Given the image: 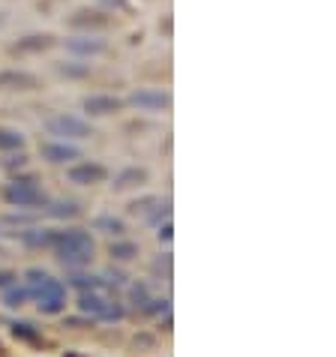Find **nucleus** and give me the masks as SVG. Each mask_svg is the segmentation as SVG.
Returning a JSON list of instances; mask_svg holds the SVG:
<instances>
[{
  "instance_id": "nucleus-19",
  "label": "nucleus",
  "mask_w": 336,
  "mask_h": 357,
  "mask_svg": "<svg viewBox=\"0 0 336 357\" xmlns=\"http://www.w3.org/2000/svg\"><path fill=\"white\" fill-rule=\"evenodd\" d=\"M48 213H52V216H75V213H78V207H75L72 202H61V204H54Z\"/></svg>"
},
{
  "instance_id": "nucleus-6",
  "label": "nucleus",
  "mask_w": 336,
  "mask_h": 357,
  "mask_svg": "<svg viewBox=\"0 0 336 357\" xmlns=\"http://www.w3.org/2000/svg\"><path fill=\"white\" fill-rule=\"evenodd\" d=\"M105 168L102 165H96V162H78L72 165L66 172L69 177V183H75V186H93V183H102L105 181Z\"/></svg>"
},
{
  "instance_id": "nucleus-18",
  "label": "nucleus",
  "mask_w": 336,
  "mask_h": 357,
  "mask_svg": "<svg viewBox=\"0 0 336 357\" xmlns=\"http://www.w3.org/2000/svg\"><path fill=\"white\" fill-rule=\"evenodd\" d=\"M112 255L114 259H121V261H130L138 255V246L135 243H112Z\"/></svg>"
},
{
  "instance_id": "nucleus-12",
  "label": "nucleus",
  "mask_w": 336,
  "mask_h": 357,
  "mask_svg": "<svg viewBox=\"0 0 336 357\" xmlns=\"http://www.w3.org/2000/svg\"><path fill=\"white\" fill-rule=\"evenodd\" d=\"M69 24L72 27H108L112 18L102 15V13H91V9H78V13L69 18Z\"/></svg>"
},
{
  "instance_id": "nucleus-16",
  "label": "nucleus",
  "mask_w": 336,
  "mask_h": 357,
  "mask_svg": "<svg viewBox=\"0 0 336 357\" xmlns=\"http://www.w3.org/2000/svg\"><path fill=\"white\" fill-rule=\"evenodd\" d=\"M100 231H105V234H114V237H121L123 231H126V225L121 222V220H114V216H100V220L93 222Z\"/></svg>"
},
{
  "instance_id": "nucleus-20",
  "label": "nucleus",
  "mask_w": 336,
  "mask_h": 357,
  "mask_svg": "<svg viewBox=\"0 0 336 357\" xmlns=\"http://www.w3.org/2000/svg\"><path fill=\"white\" fill-rule=\"evenodd\" d=\"M61 73H66V75H84L87 66H61Z\"/></svg>"
},
{
  "instance_id": "nucleus-11",
  "label": "nucleus",
  "mask_w": 336,
  "mask_h": 357,
  "mask_svg": "<svg viewBox=\"0 0 336 357\" xmlns=\"http://www.w3.org/2000/svg\"><path fill=\"white\" fill-rule=\"evenodd\" d=\"M43 156L48 162H69V160H78L82 153H78V147L61 142V144H43Z\"/></svg>"
},
{
  "instance_id": "nucleus-4",
  "label": "nucleus",
  "mask_w": 336,
  "mask_h": 357,
  "mask_svg": "<svg viewBox=\"0 0 336 357\" xmlns=\"http://www.w3.org/2000/svg\"><path fill=\"white\" fill-rule=\"evenodd\" d=\"M6 202L15 204V207H39L45 204V192L36 186V181H13L3 190Z\"/></svg>"
},
{
  "instance_id": "nucleus-8",
  "label": "nucleus",
  "mask_w": 336,
  "mask_h": 357,
  "mask_svg": "<svg viewBox=\"0 0 336 357\" xmlns=\"http://www.w3.org/2000/svg\"><path fill=\"white\" fill-rule=\"evenodd\" d=\"M130 102L135 105V108H142V112H162V108H168V93H162V91H138V93H132V99Z\"/></svg>"
},
{
  "instance_id": "nucleus-21",
  "label": "nucleus",
  "mask_w": 336,
  "mask_h": 357,
  "mask_svg": "<svg viewBox=\"0 0 336 357\" xmlns=\"http://www.w3.org/2000/svg\"><path fill=\"white\" fill-rule=\"evenodd\" d=\"M15 276L13 273H0V289H6V285H13Z\"/></svg>"
},
{
  "instance_id": "nucleus-17",
  "label": "nucleus",
  "mask_w": 336,
  "mask_h": 357,
  "mask_svg": "<svg viewBox=\"0 0 336 357\" xmlns=\"http://www.w3.org/2000/svg\"><path fill=\"white\" fill-rule=\"evenodd\" d=\"M24 144V135L15 130H0V151H15Z\"/></svg>"
},
{
  "instance_id": "nucleus-15",
  "label": "nucleus",
  "mask_w": 336,
  "mask_h": 357,
  "mask_svg": "<svg viewBox=\"0 0 336 357\" xmlns=\"http://www.w3.org/2000/svg\"><path fill=\"white\" fill-rule=\"evenodd\" d=\"M69 48H72V52H78V54H100L105 45L100 43V39H72V43H69Z\"/></svg>"
},
{
  "instance_id": "nucleus-13",
  "label": "nucleus",
  "mask_w": 336,
  "mask_h": 357,
  "mask_svg": "<svg viewBox=\"0 0 336 357\" xmlns=\"http://www.w3.org/2000/svg\"><path fill=\"white\" fill-rule=\"evenodd\" d=\"M147 181V172L144 168H126L114 177V190H126V186H135V183H144Z\"/></svg>"
},
{
  "instance_id": "nucleus-7",
  "label": "nucleus",
  "mask_w": 336,
  "mask_h": 357,
  "mask_svg": "<svg viewBox=\"0 0 336 357\" xmlns=\"http://www.w3.org/2000/svg\"><path fill=\"white\" fill-rule=\"evenodd\" d=\"M39 78L31 73H22V69H6L0 73V91H36Z\"/></svg>"
},
{
  "instance_id": "nucleus-14",
  "label": "nucleus",
  "mask_w": 336,
  "mask_h": 357,
  "mask_svg": "<svg viewBox=\"0 0 336 357\" xmlns=\"http://www.w3.org/2000/svg\"><path fill=\"white\" fill-rule=\"evenodd\" d=\"M27 297H31V291H27V285H22V289H18V285H6V306H24L27 303Z\"/></svg>"
},
{
  "instance_id": "nucleus-1",
  "label": "nucleus",
  "mask_w": 336,
  "mask_h": 357,
  "mask_svg": "<svg viewBox=\"0 0 336 357\" xmlns=\"http://www.w3.org/2000/svg\"><path fill=\"white\" fill-rule=\"evenodd\" d=\"M48 246L57 252V259L63 264H72V267H82V264H91L93 259V237L82 231V228H66V231H48Z\"/></svg>"
},
{
  "instance_id": "nucleus-3",
  "label": "nucleus",
  "mask_w": 336,
  "mask_h": 357,
  "mask_svg": "<svg viewBox=\"0 0 336 357\" xmlns=\"http://www.w3.org/2000/svg\"><path fill=\"white\" fill-rule=\"evenodd\" d=\"M78 310L87 312V315H93V319H100V321H121L123 319L121 301H117L114 294H108L102 285H100V289L82 291V297H78Z\"/></svg>"
},
{
  "instance_id": "nucleus-10",
  "label": "nucleus",
  "mask_w": 336,
  "mask_h": 357,
  "mask_svg": "<svg viewBox=\"0 0 336 357\" xmlns=\"http://www.w3.org/2000/svg\"><path fill=\"white\" fill-rule=\"evenodd\" d=\"M84 112L96 114V117L114 114V112H121V99H117V96H87L84 99Z\"/></svg>"
},
{
  "instance_id": "nucleus-5",
  "label": "nucleus",
  "mask_w": 336,
  "mask_h": 357,
  "mask_svg": "<svg viewBox=\"0 0 336 357\" xmlns=\"http://www.w3.org/2000/svg\"><path fill=\"white\" fill-rule=\"evenodd\" d=\"M48 135H61V138H91L93 135V126L82 121V117H72V114H57L45 123Z\"/></svg>"
},
{
  "instance_id": "nucleus-2",
  "label": "nucleus",
  "mask_w": 336,
  "mask_h": 357,
  "mask_svg": "<svg viewBox=\"0 0 336 357\" xmlns=\"http://www.w3.org/2000/svg\"><path fill=\"white\" fill-rule=\"evenodd\" d=\"M27 276H31L27 280V291H31L36 306L45 315H57L66 310V285L61 280H52L48 273H39V271H31Z\"/></svg>"
},
{
  "instance_id": "nucleus-9",
  "label": "nucleus",
  "mask_w": 336,
  "mask_h": 357,
  "mask_svg": "<svg viewBox=\"0 0 336 357\" xmlns=\"http://www.w3.org/2000/svg\"><path fill=\"white\" fill-rule=\"evenodd\" d=\"M52 45H54V36L33 33V36L18 39V43L13 45V54H36V52H45V48H52Z\"/></svg>"
}]
</instances>
